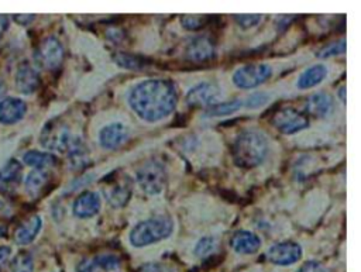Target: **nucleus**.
<instances>
[{
    "label": "nucleus",
    "mask_w": 361,
    "mask_h": 272,
    "mask_svg": "<svg viewBox=\"0 0 361 272\" xmlns=\"http://www.w3.org/2000/svg\"><path fill=\"white\" fill-rule=\"evenodd\" d=\"M127 102L139 119L146 123H158L177 109L178 92L168 80H146L130 89Z\"/></svg>",
    "instance_id": "nucleus-1"
},
{
    "label": "nucleus",
    "mask_w": 361,
    "mask_h": 272,
    "mask_svg": "<svg viewBox=\"0 0 361 272\" xmlns=\"http://www.w3.org/2000/svg\"><path fill=\"white\" fill-rule=\"evenodd\" d=\"M12 255V248L6 246H0V266H3Z\"/></svg>",
    "instance_id": "nucleus-36"
},
{
    "label": "nucleus",
    "mask_w": 361,
    "mask_h": 272,
    "mask_svg": "<svg viewBox=\"0 0 361 272\" xmlns=\"http://www.w3.org/2000/svg\"><path fill=\"white\" fill-rule=\"evenodd\" d=\"M27 105L19 98H5L0 102V123L16 125L24 119Z\"/></svg>",
    "instance_id": "nucleus-15"
},
{
    "label": "nucleus",
    "mask_w": 361,
    "mask_h": 272,
    "mask_svg": "<svg viewBox=\"0 0 361 272\" xmlns=\"http://www.w3.org/2000/svg\"><path fill=\"white\" fill-rule=\"evenodd\" d=\"M337 93H339V96H340V99H342V103L346 105V87H342Z\"/></svg>",
    "instance_id": "nucleus-40"
},
{
    "label": "nucleus",
    "mask_w": 361,
    "mask_h": 272,
    "mask_svg": "<svg viewBox=\"0 0 361 272\" xmlns=\"http://www.w3.org/2000/svg\"><path fill=\"white\" fill-rule=\"evenodd\" d=\"M297 272H328V269L317 261H308Z\"/></svg>",
    "instance_id": "nucleus-34"
},
{
    "label": "nucleus",
    "mask_w": 361,
    "mask_h": 272,
    "mask_svg": "<svg viewBox=\"0 0 361 272\" xmlns=\"http://www.w3.org/2000/svg\"><path fill=\"white\" fill-rule=\"evenodd\" d=\"M216 246H218V242H216L215 237L205 236V237H202L196 243V246L193 248V254L197 258H205V257H208L209 254H212L216 250Z\"/></svg>",
    "instance_id": "nucleus-26"
},
{
    "label": "nucleus",
    "mask_w": 361,
    "mask_h": 272,
    "mask_svg": "<svg viewBox=\"0 0 361 272\" xmlns=\"http://www.w3.org/2000/svg\"><path fill=\"white\" fill-rule=\"evenodd\" d=\"M15 20L17 21V23H20L21 26H26V24H28L30 21H33L34 20V16H24V15H19V16H15Z\"/></svg>",
    "instance_id": "nucleus-38"
},
{
    "label": "nucleus",
    "mask_w": 361,
    "mask_h": 272,
    "mask_svg": "<svg viewBox=\"0 0 361 272\" xmlns=\"http://www.w3.org/2000/svg\"><path fill=\"white\" fill-rule=\"evenodd\" d=\"M23 161L28 167H33L35 170H43V171L57 165V163H58L57 157H55V155H53L51 152L35 151V149L26 152L23 155Z\"/></svg>",
    "instance_id": "nucleus-21"
},
{
    "label": "nucleus",
    "mask_w": 361,
    "mask_h": 272,
    "mask_svg": "<svg viewBox=\"0 0 361 272\" xmlns=\"http://www.w3.org/2000/svg\"><path fill=\"white\" fill-rule=\"evenodd\" d=\"M346 48H347V44H346V40L343 38V40H339V42L328 44L326 47H324L322 50H320L316 55L320 60H326V58H331V57H337V55L344 54Z\"/></svg>",
    "instance_id": "nucleus-28"
},
{
    "label": "nucleus",
    "mask_w": 361,
    "mask_h": 272,
    "mask_svg": "<svg viewBox=\"0 0 361 272\" xmlns=\"http://www.w3.org/2000/svg\"><path fill=\"white\" fill-rule=\"evenodd\" d=\"M233 160L240 168H256L264 163L268 154V141L257 130H246L238 134L233 144Z\"/></svg>",
    "instance_id": "nucleus-2"
},
{
    "label": "nucleus",
    "mask_w": 361,
    "mask_h": 272,
    "mask_svg": "<svg viewBox=\"0 0 361 272\" xmlns=\"http://www.w3.org/2000/svg\"><path fill=\"white\" fill-rule=\"evenodd\" d=\"M136 181L146 195L157 197L166 189L168 174L161 163L150 160L137 170Z\"/></svg>",
    "instance_id": "nucleus-6"
},
{
    "label": "nucleus",
    "mask_w": 361,
    "mask_h": 272,
    "mask_svg": "<svg viewBox=\"0 0 361 272\" xmlns=\"http://www.w3.org/2000/svg\"><path fill=\"white\" fill-rule=\"evenodd\" d=\"M8 28H9V17L0 15V37L5 34Z\"/></svg>",
    "instance_id": "nucleus-37"
},
{
    "label": "nucleus",
    "mask_w": 361,
    "mask_h": 272,
    "mask_svg": "<svg viewBox=\"0 0 361 272\" xmlns=\"http://www.w3.org/2000/svg\"><path fill=\"white\" fill-rule=\"evenodd\" d=\"M272 76V68L268 64H247L234 71L231 80L238 89H254L265 84Z\"/></svg>",
    "instance_id": "nucleus-7"
},
{
    "label": "nucleus",
    "mask_w": 361,
    "mask_h": 272,
    "mask_svg": "<svg viewBox=\"0 0 361 272\" xmlns=\"http://www.w3.org/2000/svg\"><path fill=\"white\" fill-rule=\"evenodd\" d=\"M113 61L125 69H132V71H139L146 65V61L137 55L127 54V53H117L113 55Z\"/></svg>",
    "instance_id": "nucleus-24"
},
{
    "label": "nucleus",
    "mask_w": 361,
    "mask_h": 272,
    "mask_svg": "<svg viewBox=\"0 0 361 272\" xmlns=\"http://www.w3.org/2000/svg\"><path fill=\"white\" fill-rule=\"evenodd\" d=\"M96 265L94 262V258L92 260H84L78 264L76 266V272H96Z\"/></svg>",
    "instance_id": "nucleus-35"
},
{
    "label": "nucleus",
    "mask_w": 361,
    "mask_h": 272,
    "mask_svg": "<svg viewBox=\"0 0 361 272\" xmlns=\"http://www.w3.org/2000/svg\"><path fill=\"white\" fill-rule=\"evenodd\" d=\"M102 201L96 192L87 190L79 195L72 206V213L79 219H91L100 212Z\"/></svg>",
    "instance_id": "nucleus-14"
},
{
    "label": "nucleus",
    "mask_w": 361,
    "mask_h": 272,
    "mask_svg": "<svg viewBox=\"0 0 361 272\" xmlns=\"http://www.w3.org/2000/svg\"><path fill=\"white\" fill-rule=\"evenodd\" d=\"M130 137V129L122 122H113L100 129L98 138L99 144L105 149H117L122 147Z\"/></svg>",
    "instance_id": "nucleus-12"
},
{
    "label": "nucleus",
    "mask_w": 361,
    "mask_h": 272,
    "mask_svg": "<svg viewBox=\"0 0 361 272\" xmlns=\"http://www.w3.org/2000/svg\"><path fill=\"white\" fill-rule=\"evenodd\" d=\"M94 262H95L96 268H100L107 272L118 271L120 266H122V261H120V258L117 255H113V254L98 255L94 258Z\"/></svg>",
    "instance_id": "nucleus-25"
},
{
    "label": "nucleus",
    "mask_w": 361,
    "mask_h": 272,
    "mask_svg": "<svg viewBox=\"0 0 361 272\" xmlns=\"http://www.w3.org/2000/svg\"><path fill=\"white\" fill-rule=\"evenodd\" d=\"M222 96L220 87L213 82H200L191 88L186 93V103L193 107H211L219 102Z\"/></svg>",
    "instance_id": "nucleus-10"
},
{
    "label": "nucleus",
    "mask_w": 361,
    "mask_h": 272,
    "mask_svg": "<svg viewBox=\"0 0 361 272\" xmlns=\"http://www.w3.org/2000/svg\"><path fill=\"white\" fill-rule=\"evenodd\" d=\"M3 231H5V228H3V227H0V236L3 235Z\"/></svg>",
    "instance_id": "nucleus-41"
},
{
    "label": "nucleus",
    "mask_w": 361,
    "mask_h": 272,
    "mask_svg": "<svg viewBox=\"0 0 361 272\" xmlns=\"http://www.w3.org/2000/svg\"><path fill=\"white\" fill-rule=\"evenodd\" d=\"M175 223L171 216L161 215L137 223L129 235V242L136 248L148 247L171 237Z\"/></svg>",
    "instance_id": "nucleus-3"
},
{
    "label": "nucleus",
    "mask_w": 361,
    "mask_h": 272,
    "mask_svg": "<svg viewBox=\"0 0 361 272\" xmlns=\"http://www.w3.org/2000/svg\"><path fill=\"white\" fill-rule=\"evenodd\" d=\"M234 20L240 28L249 30V28H253L257 24H260L263 20V16L261 15H236Z\"/></svg>",
    "instance_id": "nucleus-31"
},
{
    "label": "nucleus",
    "mask_w": 361,
    "mask_h": 272,
    "mask_svg": "<svg viewBox=\"0 0 361 272\" xmlns=\"http://www.w3.org/2000/svg\"><path fill=\"white\" fill-rule=\"evenodd\" d=\"M328 72H329L328 66L324 64H315V65L309 66L298 78V82H297L298 89L308 91V89H312V88L320 85L326 80Z\"/></svg>",
    "instance_id": "nucleus-19"
},
{
    "label": "nucleus",
    "mask_w": 361,
    "mask_h": 272,
    "mask_svg": "<svg viewBox=\"0 0 361 272\" xmlns=\"http://www.w3.org/2000/svg\"><path fill=\"white\" fill-rule=\"evenodd\" d=\"M133 188V179L122 171L110 172L100 182L102 195L113 209H122L130 202Z\"/></svg>",
    "instance_id": "nucleus-4"
},
{
    "label": "nucleus",
    "mask_w": 361,
    "mask_h": 272,
    "mask_svg": "<svg viewBox=\"0 0 361 272\" xmlns=\"http://www.w3.org/2000/svg\"><path fill=\"white\" fill-rule=\"evenodd\" d=\"M39 141H42V145L47 149L68 154L72 148L82 143V138L79 136H75L64 123L53 120L43 129L42 136H39Z\"/></svg>",
    "instance_id": "nucleus-5"
},
{
    "label": "nucleus",
    "mask_w": 361,
    "mask_h": 272,
    "mask_svg": "<svg viewBox=\"0 0 361 272\" xmlns=\"http://www.w3.org/2000/svg\"><path fill=\"white\" fill-rule=\"evenodd\" d=\"M243 107V102L240 99H231L227 102H218L213 106L205 109V118H223L230 116Z\"/></svg>",
    "instance_id": "nucleus-22"
},
{
    "label": "nucleus",
    "mask_w": 361,
    "mask_h": 272,
    "mask_svg": "<svg viewBox=\"0 0 361 272\" xmlns=\"http://www.w3.org/2000/svg\"><path fill=\"white\" fill-rule=\"evenodd\" d=\"M6 92H8V85L2 80H0V102L5 99Z\"/></svg>",
    "instance_id": "nucleus-39"
},
{
    "label": "nucleus",
    "mask_w": 361,
    "mask_h": 272,
    "mask_svg": "<svg viewBox=\"0 0 361 272\" xmlns=\"http://www.w3.org/2000/svg\"><path fill=\"white\" fill-rule=\"evenodd\" d=\"M50 181V174L43 170H34L26 178V190L31 197H37Z\"/></svg>",
    "instance_id": "nucleus-23"
},
{
    "label": "nucleus",
    "mask_w": 361,
    "mask_h": 272,
    "mask_svg": "<svg viewBox=\"0 0 361 272\" xmlns=\"http://www.w3.org/2000/svg\"><path fill=\"white\" fill-rule=\"evenodd\" d=\"M43 227V220L39 216H31L27 219L16 231V243L20 246H27L34 242V239L38 236L39 230Z\"/></svg>",
    "instance_id": "nucleus-20"
},
{
    "label": "nucleus",
    "mask_w": 361,
    "mask_h": 272,
    "mask_svg": "<svg viewBox=\"0 0 361 272\" xmlns=\"http://www.w3.org/2000/svg\"><path fill=\"white\" fill-rule=\"evenodd\" d=\"M215 55H216V48L213 42L209 37H204V35L195 37L185 48V57L192 62H206L211 61Z\"/></svg>",
    "instance_id": "nucleus-13"
},
{
    "label": "nucleus",
    "mask_w": 361,
    "mask_h": 272,
    "mask_svg": "<svg viewBox=\"0 0 361 272\" xmlns=\"http://www.w3.org/2000/svg\"><path fill=\"white\" fill-rule=\"evenodd\" d=\"M272 125L281 134L294 136L309 127V119L297 109L285 107L275 113Z\"/></svg>",
    "instance_id": "nucleus-8"
},
{
    "label": "nucleus",
    "mask_w": 361,
    "mask_h": 272,
    "mask_svg": "<svg viewBox=\"0 0 361 272\" xmlns=\"http://www.w3.org/2000/svg\"><path fill=\"white\" fill-rule=\"evenodd\" d=\"M261 239L256 235V233L250 230H238L236 231L231 240L230 246L237 254L250 255L256 254L261 248Z\"/></svg>",
    "instance_id": "nucleus-16"
},
{
    "label": "nucleus",
    "mask_w": 361,
    "mask_h": 272,
    "mask_svg": "<svg viewBox=\"0 0 361 272\" xmlns=\"http://www.w3.org/2000/svg\"><path fill=\"white\" fill-rule=\"evenodd\" d=\"M35 60L46 69H57L64 60V47L58 38L46 37L35 51Z\"/></svg>",
    "instance_id": "nucleus-9"
},
{
    "label": "nucleus",
    "mask_w": 361,
    "mask_h": 272,
    "mask_svg": "<svg viewBox=\"0 0 361 272\" xmlns=\"http://www.w3.org/2000/svg\"><path fill=\"white\" fill-rule=\"evenodd\" d=\"M302 258V247L295 242H283L271 246L267 251V260L279 266H288Z\"/></svg>",
    "instance_id": "nucleus-11"
},
{
    "label": "nucleus",
    "mask_w": 361,
    "mask_h": 272,
    "mask_svg": "<svg viewBox=\"0 0 361 272\" xmlns=\"http://www.w3.org/2000/svg\"><path fill=\"white\" fill-rule=\"evenodd\" d=\"M21 165L16 160H10L2 170H0V181L3 182H16L20 179Z\"/></svg>",
    "instance_id": "nucleus-27"
},
{
    "label": "nucleus",
    "mask_w": 361,
    "mask_h": 272,
    "mask_svg": "<svg viewBox=\"0 0 361 272\" xmlns=\"http://www.w3.org/2000/svg\"><path fill=\"white\" fill-rule=\"evenodd\" d=\"M15 81H16V88L20 93L31 95L38 89L39 82H42V78H39V73L30 64H21L17 68Z\"/></svg>",
    "instance_id": "nucleus-17"
},
{
    "label": "nucleus",
    "mask_w": 361,
    "mask_h": 272,
    "mask_svg": "<svg viewBox=\"0 0 361 272\" xmlns=\"http://www.w3.org/2000/svg\"><path fill=\"white\" fill-rule=\"evenodd\" d=\"M335 109L333 98L326 92H319L308 99L306 110L310 116L317 119H326Z\"/></svg>",
    "instance_id": "nucleus-18"
},
{
    "label": "nucleus",
    "mask_w": 361,
    "mask_h": 272,
    "mask_svg": "<svg viewBox=\"0 0 361 272\" xmlns=\"http://www.w3.org/2000/svg\"><path fill=\"white\" fill-rule=\"evenodd\" d=\"M143 272H175L170 265L161 262H150L141 268Z\"/></svg>",
    "instance_id": "nucleus-33"
},
{
    "label": "nucleus",
    "mask_w": 361,
    "mask_h": 272,
    "mask_svg": "<svg viewBox=\"0 0 361 272\" xmlns=\"http://www.w3.org/2000/svg\"><path fill=\"white\" fill-rule=\"evenodd\" d=\"M34 262L28 253H20L12 262V272H33Z\"/></svg>",
    "instance_id": "nucleus-29"
},
{
    "label": "nucleus",
    "mask_w": 361,
    "mask_h": 272,
    "mask_svg": "<svg viewBox=\"0 0 361 272\" xmlns=\"http://www.w3.org/2000/svg\"><path fill=\"white\" fill-rule=\"evenodd\" d=\"M270 102V95L267 92H256V93H252L246 102H245V106L247 109H252V110H256V109H260L263 107L264 105H267Z\"/></svg>",
    "instance_id": "nucleus-32"
},
{
    "label": "nucleus",
    "mask_w": 361,
    "mask_h": 272,
    "mask_svg": "<svg viewBox=\"0 0 361 272\" xmlns=\"http://www.w3.org/2000/svg\"><path fill=\"white\" fill-rule=\"evenodd\" d=\"M206 17L205 16H197V15H185L181 17V24L185 30L189 31H197L200 28H204L206 24Z\"/></svg>",
    "instance_id": "nucleus-30"
}]
</instances>
